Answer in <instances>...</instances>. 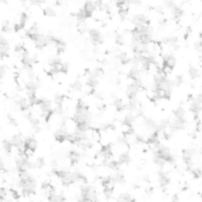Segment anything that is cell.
Segmentation results:
<instances>
[{"mask_svg": "<svg viewBox=\"0 0 202 202\" xmlns=\"http://www.w3.org/2000/svg\"><path fill=\"white\" fill-rule=\"evenodd\" d=\"M68 157L72 164H75L78 162L80 158V154L76 151L71 150L68 154Z\"/></svg>", "mask_w": 202, "mask_h": 202, "instance_id": "5", "label": "cell"}, {"mask_svg": "<svg viewBox=\"0 0 202 202\" xmlns=\"http://www.w3.org/2000/svg\"><path fill=\"white\" fill-rule=\"evenodd\" d=\"M5 40V39L4 38V37L1 34H0V43L3 42Z\"/></svg>", "mask_w": 202, "mask_h": 202, "instance_id": "21", "label": "cell"}, {"mask_svg": "<svg viewBox=\"0 0 202 202\" xmlns=\"http://www.w3.org/2000/svg\"><path fill=\"white\" fill-rule=\"evenodd\" d=\"M35 164H36V168H42L45 165V161L44 158H43V157L37 158Z\"/></svg>", "mask_w": 202, "mask_h": 202, "instance_id": "12", "label": "cell"}, {"mask_svg": "<svg viewBox=\"0 0 202 202\" xmlns=\"http://www.w3.org/2000/svg\"><path fill=\"white\" fill-rule=\"evenodd\" d=\"M2 30L4 32H8L11 30L10 24L7 20L3 21L2 24Z\"/></svg>", "mask_w": 202, "mask_h": 202, "instance_id": "16", "label": "cell"}, {"mask_svg": "<svg viewBox=\"0 0 202 202\" xmlns=\"http://www.w3.org/2000/svg\"><path fill=\"white\" fill-rule=\"evenodd\" d=\"M19 177L20 179V181L24 182L29 180L32 177V175H30L27 170H23L19 171Z\"/></svg>", "mask_w": 202, "mask_h": 202, "instance_id": "6", "label": "cell"}, {"mask_svg": "<svg viewBox=\"0 0 202 202\" xmlns=\"http://www.w3.org/2000/svg\"><path fill=\"white\" fill-rule=\"evenodd\" d=\"M27 36L34 41V42L39 38L41 34L39 33V29L37 24H34L33 26L27 31L26 32Z\"/></svg>", "mask_w": 202, "mask_h": 202, "instance_id": "2", "label": "cell"}, {"mask_svg": "<svg viewBox=\"0 0 202 202\" xmlns=\"http://www.w3.org/2000/svg\"><path fill=\"white\" fill-rule=\"evenodd\" d=\"M7 195V192L6 189L4 187L0 188V200H4L5 199V197Z\"/></svg>", "mask_w": 202, "mask_h": 202, "instance_id": "17", "label": "cell"}, {"mask_svg": "<svg viewBox=\"0 0 202 202\" xmlns=\"http://www.w3.org/2000/svg\"><path fill=\"white\" fill-rule=\"evenodd\" d=\"M26 87L27 91L35 92L37 88H39V85L37 84L36 82H35L33 81H31L26 84Z\"/></svg>", "mask_w": 202, "mask_h": 202, "instance_id": "9", "label": "cell"}, {"mask_svg": "<svg viewBox=\"0 0 202 202\" xmlns=\"http://www.w3.org/2000/svg\"><path fill=\"white\" fill-rule=\"evenodd\" d=\"M37 148V142L34 137L29 136L24 141L23 149L29 150L34 153Z\"/></svg>", "mask_w": 202, "mask_h": 202, "instance_id": "1", "label": "cell"}, {"mask_svg": "<svg viewBox=\"0 0 202 202\" xmlns=\"http://www.w3.org/2000/svg\"><path fill=\"white\" fill-rule=\"evenodd\" d=\"M10 193H11V196L12 197V198H14L16 200H19L20 198V195L19 193V192L14 190L13 188H11L10 190Z\"/></svg>", "mask_w": 202, "mask_h": 202, "instance_id": "14", "label": "cell"}, {"mask_svg": "<svg viewBox=\"0 0 202 202\" xmlns=\"http://www.w3.org/2000/svg\"><path fill=\"white\" fill-rule=\"evenodd\" d=\"M4 202H11V201H10V200H7V201H4Z\"/></svg>", "mask_w": 202, "mask_h": 202, "instance_id": "22", "label": "cell"}, {"mask_svg": "<svg viewBox=\"0 0 202 202\" xmlns=\"http://www.w3.org/2000/svg\"><path fill=\"white\" fill-rule=\"evenodd\" d=\"M10 142L12 146H14L19 149H21L24 145V141L21 136L20 135H15L12 136L10 140Z\"/></svg>", "mask_w": 202, "mask_h": 202, "instance_id": "4", "label": "cell"}, {"mask_svg": "<svg viewBox=\"0 0 202 202\" xmlns=\"http://www.w3.org/2000/svg\"><path fill=\"white\" fill-rule=\"evenodd\" d=\"M63 101H64V97L60 95H56L55 97V102L57 106H62Z\"/></svg>", "mask_w": 202, "mask_h": 202, "instance_id": "15", "label": "cell"}, {"mask_svg": "<svg viewBox=\"0 0 202 202\" xmlns=\"http://www.w3.org/2000/svg\"><path fill=\"white\" fill-rule=\"evenodd\" d=\"M4 169V164L2 159V157L0 155V172Z\"/></svg>", "mask_w": 202, "mask_h": 202, "instance_id": "20", "label": "cell"}, {"mask_svg": "<svg viewBox=\"0 0 202 202\" xmlns=\"http://www.w3.org/2000/svg\"><path fill=\"white\" fill-rule=\"evenodd\" d=\"M30 122L31 123V124H32V126H33V128H36V127H37V126H39V123H40V122L39 120L36 119V118H34V117L30 119Z\"/></svg>", "mask_w": 202, "mask_h": 202, "instance_id": "19", "label": "cell"}, {"mask_svg": "<svg viewBox=\"0 0 202 202\" xmlns=\"http://www.w3.org/2000/svg\"><path fill=\"white\" fill-rule=\"evenodd\" d=\"M17 104L19 105V107L23 111L26 110L27 109H28L29 107V104L27 103L26 99H25L24 98H19L17 102Z\"/></svg>", "mask_w": 202, "mask_h": 202, "instance_id": "7", "label": "cell"}, {"mask_svg": "<svg viewBox=\"0 0 202 202\" xmlns=\"http://www.w3.org/2000/svg\"><path fill=\"white\" fill-rule=\"evenodd\" d=\"M2 144H3V147L4 150H5V152L8 154H10L11 153L12 147V145H11L10 141L4 140L2 142Z\"/></svg>", "mask_w": 202, "mask_h": 202, "instance_id": "10", "label": "cell"}, {"mask_svg": "<svg viewBox=\"0 0 202 202\" xmlns=\"http://www.w3.org/2000/svg\"><path fill=\"white\" fill-rule=\"evenodd\" d=\"M49 202H65V199L62 194L53 195L48 198Z\"/></svg>", "mask_w": 202, "mask_h": 202, "instance_id": "8", "label": "cell"}, {"mask_svg": "<svg viewBox=\"0 0 202 202\" xmlns=\"http://www.w3.org/2000/svg\"><path fill=\"white\" fill-rule=\"evenodd\" d=\"M7 118H8V120H9V123H10V124L14 126H17V125H18L17 121L16 120V119H14L11 115H9L8 116Z\"/></svg>", "mask_w": 202, "mask_h": 202, "instance_id": "18", "label": "cell"}, {"mask_svg": "<svg viewBox=\"0 0 202 202\" xmlns=\"http://www.w3.org/2000/svg\"><path fill=\"white\" fill-rule=\"evenodd\" d=\"M42 111H43V116L44 117L45 121L49 122L50 119L51 118L52 116L53 115V113L54 111L51 109L49 110H43Z\"/></svg>", "mask_w": 202, "mask_h": 202, "instance_id": "11", "label": "cell"}, {"mask_svg": "<svg viewBox=\"0 0 202 202\" xmlns=\"http://www.w3.org/2000/svg\"><path fill=\"white\" fill-rule=\"evenodd\" d=\"M68 135V132L66 131L65 129L61 128L60 129L57 130L54 133V137L55 140L59 143L64 142L67 139V136Z\"/></svg>", "mask_w": 202, "mask_h": 202, "instance_id": "3", "label": "cell"}, {"mask_svg": "<svg viewBox=\"0 0 202 202\" xmlns=\"http://www.w3.org/2000/svg\"><path fill=\"white\" fill-rule=\"evenodd\" d=\"M43 13L45 14V15L47 16H54L55 15V12L54 10V9H52V8L50 7H46L43 10Z\"/></svg>", "mask_w": 202, "mask_h": 202, "instance_id": "13", "label": "cell"}]
</instances>
